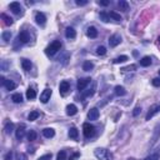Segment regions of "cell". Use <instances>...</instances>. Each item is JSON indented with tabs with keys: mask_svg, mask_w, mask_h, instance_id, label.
I'll return each mask as SVG.
<instances>
[{
	"mask_svg": "<svg viewBox=\"0 0 160 160\" xmlns=\"http://www.w3.org/2000/svg\"><path fill=\"white\" fill-rule=\"evenodd\" d=\"M94 154L99 160H113V155L104 148H98L94 150Z\"/></svg>",
	"mask_w": 160,
	"mask_h": 160,
	"instance_id": "6da1fadb",
	"label": "cell"
},
{
	"mask_svg": "<svg viewBox=\"0 0 160 160\" xmlns=\"http://www.w3.org/2000/svg\"><path fill=\"white\" fill-rule=\"evenodd\" d=\"M60 48H61V43L59 42V40H55V42H53V43L50 44V45L45 49L46 55H49V56L55 55V54L60 50Z\"/></svg>",
	"mask_w": 160,
	"mask_h": 160,
	"instance_id": "7a4b0ae2",
	"label": "cell"
},
{
	"mask_svg": "<svg viewBox=\"0 0 160 160\" xmlns=\"http://www.w3.org/2000/svg\"><path fill=\"white\" fill-rule=\"evenodd\" d=\"M83 133H84L85 138H88V139L93 138L94 134H95V128L91 124H89V123H85V124L83 125Z\"/></svg>",
	"mask_w": 160,
	"mask_h": 160,
	"instance_id": "3957f363",
	"label": "cell"
},
{
	"mask_svg": "<svg viewBox=\"0 0 160 160\" xmlns=\"http://www.w3.org/2000/svg\"><path fill=\"white\" fill-rule=\"evenodd\" d=\"M159 111H160V105L159 104L151 105L150 109H149V111H148V114H146V116H145V120H150V119L154 116L155 114H158Z\"/></svg>",
	"mask_w": 160,
	"mask_h": 160,
	"instance_id": "277c9868",
	"label": "cell"
},
{
	"mask_svg": "<svg viewBox=\"0 0 160 160\" xmlns=\"http://www.w3.org/2000/svg\"><path fill=\"white\" fill-rule=\"evenodd\" d=\"M52 94H53V91L52 89H45L42 93V95H40V101H42L43 104H45L48 103V101L50 100V96H52Z\"/></svg>",
	"mask_w": 160,
	"mask_h": 160,
	"instance_id": "5b68a950",
	"label": "cell"
},
{
	"mask_svg": "<svg viewBox=\"0 0 160 160\" xmlns=\"http://www.w3.org/2000/svg\"><path fill=\"white\" fill-rule=\"evenodd\" d=\"M90 81H91L90 78H83V79H80L79 81H78V90L84 91L85 88L90 84Z\"/></svg>",
	"mask_w": 160,
	"mask_h": 160,
	"instance_id": "8992f818",
	"label": "cell"
},
{
	"mask_svg": "<svg viewBox=\"0 0 160 160\" xmlns=\"http://www.w3.org/2000/svg\"><path fill=\"white\" fill-rule=\"evenodd\" d=\"M121 43V36L119 35V34H114V35L110 36V39H109V44H110V46H116L119 44Z\"/></svg>",
	"mask_w": 160,
	"mask_h": 160,
	"instance_id": "52a82bcc",
	"label": "cell"
},
{
	"mask_svg": "<svg viewBox=\"0 0 160 160\" xmlns=\"http://www.w3.org/2000/svg\"><path fill=\"white\" fill-rule=\"evenodd\" d=\"M9 8H10V10H11V11L14 13V14H16V15H19L20 13H21V5H20V3H18V1L10 3Z\"/></svg>",
	"mask_w": 160,
	"mask_h": 160,
	"instance_id": "ba28073f",
	"label": "cell"
},
{
	"mask_svg": "<svg viewBox=\"0 0 160 160\" xmlns=\"http://www.w3.org/2000/svg\"><path fill=\"white\" fill-rule=\"evenodd\" d=\"M18 39H19V42H20V43L26 44V43H29V42H30V35H29V33L26 31V30H23V31L19 34Z\"/></svg>",
	"mask_w": 160,
	"mask_h": 160,
	"instance_id": "9c48e42d",
	"label": "cell"
},
{
	"mask_svg": "<svg viewBox=\"0 0 160 160\" xmlns=\"http://www.w3.org/2000/svg\"><path fill=\"white\" fill-rule=\"evenodd\" d=\"M69 90H70V84L68 83V81H65V80L61 81L60 85H59V91H60V93L63 95H65Z\"/></svg>",
	"mask_w": 160,
	"mask_h": 160,
	"instance_id": "30bf717a",
	"label": "cell"
},
{
	"mask_svg": "<svg viewBox=\"0 0 160 160\" xmlns=\"http://www.w3.org/2000/svg\"><path fill=\"white\" fill-rule=\"evenodd\" d=\"M35 20H36V23L39 24V25H42V26H44L45 25V23H46V16L43 14V13H36L35 14Z\"/></svg>",
	"mask_w": 160,
	"mask_h": 160,
	"instance_id": "8fae6325",
	"label": "cell"
},
{
	"mask_svg": "<svg viewBox=\"0 0 160 160\" xmlns=\"http://www.w3.org/2000/svg\"><path fill=\"white\" fill-rule=\"evenodd\" d=\"M98 118H99V110L96 108L90 109V111L88 113V119L89 120H98Z\"/></svg>",
	"mask_w": 160,
	"mask_h": 160,
	"instance_id": "7c38bea8",
	"label": "cell"
},
{
	"mask_svg": "<svg viewBox=\"0 0 160 160\" xmlns=\"http://www.w3.org/2000/svg\"><path fill=\"white\" fill-rule=\"evenodd\" d=\"M65 36L68 39H75V36H76V31H75V29L74 28H66L65 29Z\"/></svg>",
	"mask_w": 160,
	"mask_h": 160,
	"instance_id": "4fadbf2b",
	"label": "cell"
},
{
	"mask_svg": "<svg viewBox=\"0 0 160 160\" xmlns=\"http://www.w3.org/2000/svg\"><path fill=\"white\" fill-rule=\"evenodd\" d=\"M24 135H25V125L21 124V125H19L18 129H16V138H18L19 140H21L24 138Z\"/></svg>",
	"mask_w": 160,
	"mask_h": 160,
	"instance_id": "5bb4252c",
	"label": "cell"
},
{
	"mask_svg": "<svg viewBox=\"0 0 160 160\" xmlns=\"http://www.w3.org/2000/svg\"><path fill=\"white\" fill-rule=\"evenodd\" d=\"M76 113H78V108H76V105L70 104V105H68V106H66V114L69 115V116H73V115H75Z\"/></svg>",
	"mask_w": 160,
	"mask_h": 160,
	"instance_id": "9a60e30c",
	"label": "cell"
},
{
	"mask_svg": "<svg viewBox=\"0 0 160 160\" xmlns=\"http://www.w3.org/2000/svg\"><path fill=\"white\" fill-rule=\"evenodd\" d=\"M86 35L89 36V38H91V39H95L98 36V30H96V28H94V26H90V28H88Z\"/></svg>",
	"mask_w": 160,
	"mask_h": 160,
	"instance_id": "2e32d148",
	"label": "cell"
},
{
	"mask_svg": "<svg viewBox=\"0 0 160 160\" xmlns=\"http://www.w3.org/2000/svg\"><path fill=\"white\" fill-rule=\"evenodd\" d=\"M43 135L45 138H54V135H55V130L54 129H52V128H46V129H44L43 130Z\"/></svg>",
	"mask_w": 160,
	"mask_h": 160,
	"instance_id": "e0dca14e",
	"label": "cell"
},
{
	"mask_svg": "<svg viewBox=\"0 0 160 160\" xmlns=\"http://www.w3.org/2000/svg\"><path fill=\"white\" fill-rule=\"evenodd\" d=\"M21 66H23V69L25 70V71H29L30 69H31V61L28 60V59H21Z\"/></svg>",
	"mask_w": 160,
	"mask_h": 160,
	"instance_id": "ac0fdd59",
	"label": "cell"
},
{
	"mask_svg": "<svg viewBox=\"0 0 160 160\" xmlns=\"http://www.w3.org/2000/svg\"><path fill=\"white\" fill-rule=\"evenodd\" d=\"M150 64H151V58L150 56H144V58H141L140 59V65L141 66H150Z\"/></svg>",
	"mask_w": 160,
	"mask_h": 160,
	"instance_id": "d6986e66",
	"label": "cell"
},
{
	"mask_svg": "<svg viewBox=\"0 0 160 160\" xmlns=\"http://www.w3.org/2000/svg\"><path fill=\"white\" fill-rule=\"evenodd\" d=\"M118 6L121 11H128L129 10V4H128V1H125V0H120V1L118 3Z\"/></svg>",
	"mask_w": 160,
	"mask_h": 160,
	"instance_id": "ffe728a7",
	"label": "cell"
},
{
	"mask_svg": "<svg viewBox=\"0 0 160 160\" xmlns=\"http://www.w3.org/2000/svg\"><path fill=\"white\" fill-rule=\"evenodd\" d=\"M26 98H28L29 100L35 99V98H36V91L34 89H31V88H29V89L26 90Z\"/></svg>",
	"mask_w": 160,
	"mask_h": 160,
	"instance_id": "44dd1931",
	"label": "cell"
},
{
	"mask_svg": "<svg viewBox=\"0 0 160 160\" xmlns=\"http://www.w3.org/2000/svg\"><path fill=\"white\" fill-rule=\"evenodd\" d=\"M115 94H116L118 96H124V95L127 94V90L123 86H120V85H118V86H115Z\"/></svg>",
	"mask_w": 160,
	"mask_h": 160,
	"instance_id": "7402d4cb",
	"label": "cell"
},
{
	"mask_svg": "<svg viewBox=\"0 0 160 160\" xmlns=\"http://www.w3.org/2000/svg\"><path fill=\"white\" fill-rule=\"evenodd\" d=\"M4 86H5L8 90H14L15 88H16V84H15L13 80H6L5 84H4Z\"/></svg>",
	"mask_w": 160,
	"mask_h": 160,
	"instance_id": "603a6c76",
	"label": "cell"
},
{
	"mask_svg": "<svg viewBox=\"0 0 160 160\" xmlns=\"http://www.w3.org/2000/svg\"><path fill=\"white\" fill-rule=\"evenodd\" d=\"M78 135H79V133H78V129L76 128H70L69 129V137L71 139H78Z\"/></svg>",
	"mask_w": 160,
	"mask_h": 160,
	"instance_id": "cb8c5ba5",
	"label": "cell"
},
{
	"mask_svg": "<svg viewBox=\"0 0 160 160\" xmlns=\"http://www.w3.org/2000/svg\"><path fill=\"white\" fill-rule=\"evenodd\" d=\"M93 68H94V64L91 63V61H84V64H83V70H85V71H90V70H93Z\"/></svg>",
	"mask_w": 160,
	"mask_h": 160,
	"instance_id": "d4e9b609",
	"label": "cell"
},
{
	"mask_svg": "<svg viewBox=\"0 0 160 160\" xmlns=\"http://www.w3.org/2000/svg\"><path fill=\"white\" fill-rule=\"evenodd\" d=\"M4 130H5L6 134H11V133L14 131V125H13V123H6Z\"/></svg>",
	"mask_w": 160,
	"mask_h": 160,
	"instance_id": "484cf974",
	"label": "cell"
},
{
	"mask_svg": "<svg viewBox=\"0 0 160 160\" xmlns=\"http://www.w3.org/2000/svg\"><path fill=\"white\" fill-rule=\"evenodd\" d=\"M129 59V58L127 55H120V56H118V58H115L114 59V64H120V63H125Z\"/></svg>",
	"mask_w": 160,
	"mask_h": 160,
	"instance_id": "4316f807",
	"label": "cell"
},
{
	"mask_svg": "<svg viewBox=\"0 0 160 160\" xmlns=\"http://www.w3.org/2000/svg\"><path fill=\"white\" fill-rule=\"evenodd\" d=\"M0 16H1V19L4 20L5 25H11V24H13V19L10 18V16H8V15H6V14H4V13H3V14L0 15Z\"/></svg>",
	"mask_w": 160,
	"mask_h": 160,
	"instance_id": "83f0119b",
	"label": "cell"
},
{
	"mask_svg": "<svg viewBox=\"0 0 160 160\" xmlns=\"http://www.w3.org/2000/svg\"><path fill=\"white\" fill-rule=\"evenodd\" d=\"M11 100L14 101V103H16V104L21 103V101H23V95L19 94V93H18V94H14V95L11 96Z\"/></svg>",
	"mask_w": 160,
	"mask_h": 160,
	"instance_id": "f1b7e54d",
	"label": "cell"
},
{
	"mask_svg": "<svg viewBox=\"0 0 160 160\" xmlns=\"http://www.w3.org/2000/svg\"><path fill=\"white\" fill-rule=\"evenodd\" d=\"M109 16H110V19L115 20V21H121V16L119 15L118 13H115V11H110L109 13Z\"/></svg>",
	"mask_w": 160,
	"mask_h": 160,
	"instance_id": "f546056e",
	"label": "cell"
},
{
	"mask_svg": "<svg viewBox=\"0 0 160 160\" xmlns=\"http://www.w3.org/2000/svg\"><path fill=\"white\" fill-rule=\"evenodd\" d=\"M39 118V111H36V110H34L31 111L29 115H28V119L30 121H34V120H36V119Z\"/></svg>",
	"mask_w": 160,
	"mask_h": 160,
	"instance_id": "4dcf8cb0",
	"label": "cell"
},
{
	"mask_svg": "<svg viewBox=\"0 0 160 160\" xmlns=\"http://www.w3.org/2000/svg\"><path fill=\"white\" fill-rule=\"evenodd\" d=\"M99 16H100V19L103 20L104 23H108L109 20H110V16H109V14H108V13H105V11H101Z\"/></svg>",
	"mask_w": 160,
	"mask_h": 160,
	"instance_id": "1f68e13d",
	"label": "cell"
},
{
	"mask_svg": "<svg viewBox=\"0 0 160 160\" xmlns=\"http://www.w3.org/2000/svg\"><path fill=\"white\" fill-rule=\"evenodd\" d=\"M96 54L98 55H105V54H106V48L105 46H98L96 48Z\"/></svg>",
	"mask_w": 160,
	"mask_h": 160,
	"instance_id": "d6a6232c",
	"label": "cell"
},
{
	"mask_svg": "<svg viewBox=\"0 0 160 160\" xmlns=\"http://www.w3.org/2000/svg\"><path fill=\"white\" fill-rule=\"evenodd\" d=\"M35 139H36V133L34 131V130H30L28 133V140L29 141H34Z\"/></svg>",
	"mask_w": 160,
	"mask_h": 160,
	"instance_id": "836d02e7",
	"label": "cell"
},
{
	"mask_svg": "<svg viewBox=\"0 0 160 160\" xmlns=\"http://www.w3.org/2000/svg\"><path fill=\"white\" fill-rule=\"evenodd\" d=\"M1 38H3L4 42H9L10 38H11V33H10V31H4L1 34Z\"/></svg>",
	"mask_w": 160,
	"mask_h": 160,
	"instance_id": "e575fe53",
	"label": "cell"
},
{
	"mask_svg": "<svg viewBox=\"0 0 160 160\" xmlns=\"http://www.w3.org/2000/svg\"><path fill=\"white\" fill-rule=\"evenodd\" d=\"M56 160H66V151L65 150H61L56 156Z\"/></svg>",
	"mask_w": 160,
	"mask_h": 160,
	"instance_id": "d590c367",
	"label": "cell"
},
{
	"mask_svg": "<svg viewBox=\"0 0 160 160\" xmlns=\"http://www.w3.org/2000/svg\"><path fill=\"white\" fill-rule=\"evenodd\" d=\"M144 160H160V154H151V155L146 156Z\"/></svg>",
	"mask_w": 160,
	"mask_h": 160,
	"instance_id": "8d00e7d4",
	"label": "cell"
},
{
	"mask_svg": "<svg viewBox=\"0 0 160 160\" xmlns=\"http://www.w3.org/2000/svg\"><path fill=\"white\" fill-rule=\"evenodd\" d=\"M140 113H141V108L140 106H137V108L134 109V111H133V116H138Z\"/></svg>",
	"mask_w": 160,
	"mask_h": 160,
	"instance_id": "74e56055",
	"label": "cell"
},
{
	"mask_svg": "<svg viewBox=\"0 0 160 160\" xmlns=\"http://www.w3.org/2000/svg\"><path fill=\"white\" fill-rule=\"evenodd\" d=\"M94 94V89H90V90H86V91H83V95L85 98H88V96H91V95Z\"/></svg>",
	"mask_w": 160,
	"mask_h": 160,
	"instance_id": "f35d334b",
	"label": "cell"
},
{
	"mask_svg": "<svg viewBox=\"0 0 160 160\" xmlns=\"http://www.w3.org/2000/svg\"><path fill=\"white\" fill-rule=\"evenodd\" d=\"M137 69V65H129V66H127V68H123V71H131V70H135Z\"/></svg>",
	"mask_w": 160,
	"mask_h": 160,
	"instance_id": "ab89813d",
	"label": "cell"
},
{
	"mask_svg": "<svg viewBox=\"0 0 160 160\" xmlns=\"http://www.w3.org/2000/svg\"><path fill=\"white\" fill-rule=\"evenodd\" d=\"M151 84L154 85V86H156V88H159V86H160V78H155V79H153V81H151Z\"/></svg>",
	"mask_w": 160,
	"mask_h": 160,
	"instance_id": "60d3db41",
	"label": "cell"
},
{
	"mask_svg": "<svg viewBox=\"0 0 160 160\" xmlns=\"http://www.w3.org/2000/svg\"><path fill=\"white\" fill-rule=\"evenodd\" d=\"M75 3H76V5H79V6H84L88 4V0H76Z\"/></svg>",
	"mask_w": 160,
	"mask_h": 160,
	"instance_id": "b9f144b4",
	"label": "cell"
},
{
	"mask_svg": "<svg viewBox=\"0 0 160 160\" xmlns=\"http://www.w3.org/2000/svg\"><path fill=\"white\" fill-rule=\"evenodd\" d=\"M98 4L101 5V6H108L109 4H110V1H109V0H100V1H98Z\"/></svg>",
	"mask_w": 160,
	"mask_h": 160,
	"instance_id": "7bdbcfd3",
	"label": "cell"
},
{
	"mask_svg": "<svg viewBox=\"0 0 160 160\" xmlns=\"http://www.w3.org/2000/svg\"><path fill=\"white\" fill-rule=\"evenodd\" d=\"M50 159H52V154H46L44 156H40L38 160H50Z\"/></svg>",
	"mask_w": 160,
	"mask_h": 160,
	"instance_id": "ee69618b",
	"label": "cell"
},
{
	"mask_svg": "<svg viewBox=\"0 0 160 160\" xmlns=\"http://www.w3.org/2000/svg\"><path fill=\"white\" fill-rule=\"evenodd\" d=\"M4 160H13V153H11V151L6 153V155H5Z\"/></svg>",
	"mask_w": 160,
	"mask_h": 160,
	"instance_id": "f6af8a7d",
	"label": "cell"
},
{
	"mask_svg": "<svg viewBox=\"0 0 160 160\" xmlns=\"http://www.w3.org/2000/svg\"><path fill=\"white\" fill-rule=\"evenodd\" d=\"M18 160H28V158H26V155H25V154L20 153V154H18Z\"/></svg>",
	"mask_w": 160,
	"mask_h": 160,
	"instance_id": "bcb514c9",
	"label": "cell"
},
{
	"mask_svg": "<svg viewBox=\"0 0 160 160\" xmlns=\"http://www.w3.org/2000/svg\"><path fill=\"white\" fill-rule=\"evenodd\" d=\"M79 156H80V154H79V153H75V154H74L73 156H70V160H75V159H78V158H79Z\"/></svg>",
	"mask_w": 160,
	"mask_h": 160,
	"instance_id": "7dc6e473",
	"label": "cell"
},
{
	"mask_svg": "<svg viewBox=\"0 0 160 160\" xmlns=\"http://www.w3.org/2000/svg\"><path fill=\"white\" fill-rule=\"evenodd\" d=\"M5 81H6V79H5V78L4 76H0V84H1L3 85V86H4V84H5Z\"/></svg>",
	"mask_w": 160,
	"mask_h": 160,
	"instance_id": "c3c4849f",
	"label": "cell"
},
{
	"mask_svg": "<svg viewBox=\"0 0 160 160\" xmlns=\"http://www.w3.org/2000/svg\"><path fill=\"white\" fill-rule=\"evenodd\" d=\"M158 42H159V44H160V36H159V38H158Z\"/></svg>",
	"mask_w": 160,
	"mask_h": 160,
	"instance_id": "681fc988",
	"label": "cell"
},
{
	"mask_svg": "<svg viewBox=\"0 0 160 160\" xmlns=\"http://www.w3.org/2000/svg\"><path fill=\"white\" fill-rule=\"evenodd\" d=\"M159 76H160V70H159Z\"/></svg>",
	"mask_w": 160,
	"mask_h": 160,
	"instance_id": "f907efd6",
	"label": "cell"
}]
</instances>
